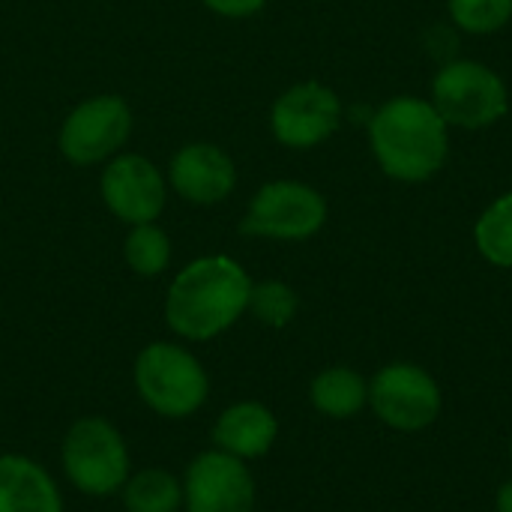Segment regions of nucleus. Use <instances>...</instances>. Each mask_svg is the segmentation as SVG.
Returning <instances> with one entry per match:
<instances>
[{
	"label": "nucleus",
	"instance_id": "nucleus-9",
	"mask_svg": "<svg viewBox=\"0 0 512 512\" xmlns=\"http://www.w3.org/2000/svg\"><path fill=\"white\" fill-rule=\"evenodd\" d=\"M345 108L333 87L321 81H297L282 90L270 108V132L288 150H315L342 126Z\"/></svg>",
	"mask_w": 512,
	"mask_h": 512
},
{
	"label": "nucleus",
	"instance_id": "nucleus-14",
	"mask_svg": "<svg viewBox=\"0 0 512 512\" xmlns=\"http://www.w3.org/2000/svg\"><path fill=\"white\" fill-rule=\"evenodd\" d=\"M0 512H63V495L39 462L18 453H3Z\"/></svg>",
	"mask_w": 512,
	"mask_h": 512
},
{
	"label": "nucleus",
	"instance_id": "nucleus-1",
	"mask_svg": "<svg viewBox=\"0 0 512 512\" xmlns=\"http://www.w3.org/2000/svg\"><path fill=\"white\" fill-rule=\"evenodd\" d=\"M369 150L396 183H429L450 159V126L429 99L402 93L369 117Z\"/></svg>",
	"mask_w": 512,
	"mask_h": 512
},
{
	"label": "nucleus",
	"instance_id": "nucleus-7",
	"mask_svg": "<svg viewBox=\"0 0 512 512\" xmlns=\"http://www.w3.org/2000/svg\"><path fill=\"white\" fill-rule=\"evenodd\" d=\"M129 132H132V111L126 99L114 93H102L78 102L66 114L57 135V147L66 162L87 168L114 159L120 147L129 141Z\"/></svg>",
	"mask_w": 512,
	"mask_h": 512
},
{
	"label": "nucleus",
	"instance_id": "nucleus-18",
	"mask_svg": "<svg viewBox=\"0 0 512 512\" xmlns=\"http://www.w3.org/2000/svg\"><path fill=\"white\" fill-rule=\"evenodd\" d=\"M123 255H126V264L132 273L153 279L171 261V240L156 222L132 225V231L126 234V243H123Z\"/></svg>",
	"mask_w": 512,
	"mask_h": 512
},
{
	"label": "nucleus",
	"instance_id": "nucleus-16",
	"mask_svg": "<svg viewBox=\"0 0 512 512\" xmlns=\"http://www.w3.org/2000/svg\"><path fill=\"white\" fill-rule=\"evenodd\" d=\"M120 495L126 512H180L183 480H177L165 468H144L129 474Z\"/></svg>",
	"mask_w": 512,
	"mask_h": 512
},
{
	"label": "nucleus",
	"instance_id": "nucleus-22",
	"mask_svg": "<svg viewBox=\"0 0 512 512\" xmlns=\"http://www.w3.org/2000/svg\"><path fill=\"white\" fill-rule=\"evenodd\" d=\"M267 0H204V6L222 18H249L264 9Z\"/></svg>",
	"mask_w": 512,
	"mask_h": 512
},
{
	"label": "nucleus",
	"instance_id": "nucleus-5",
	"mask_svg": "<svg viewBox=\"0 0 512 512\" xmlns=\"http://www.w3.org/2000/svg\"><path fill=\"white\" fill-rule=\"evenodd\" d=\"M66 480L90 498H111L129 480V450L114 423L105 417H81L60 444Z\"/></svg>",
	"mask_w": 512,
	"mask_h": 512
},
{
	"label": "nucleus",
	"instance_id": "nucleus-8",
	"mask_svg": "<svg viewBox=\"0 0 512 512\" xmlns=\"http://www.w3.org/2000/svg\"><path fill=\"white\" fill-rule=\"evenodd\" d=\"M375 417L396 432L429 429L444 408L438 381L417 363H390L369 384Z\"/></svg>",
	"mask_w": 512,
	"mask_h": 512
},
{
	"label": "nucleus",
	"instance_id": "nucleus-2",
	"mask_svg": "<svg viewBox=\"0 0 512 512\" xmlns=\"http://www.w3.org/2000/svg\"><path fill=\"white\" fill-rule=\"evenodd\" d=\"M252 279L228 255H204L186 264L165 297L168 327L189 342H210L231 330L249 309Z\"/></svg>",
	"mask_w": 512,
	"mask_h": 512
},
{
	"label": "nucleus",
	"instance_id": "nucleus-12",
	"mask_svg": "<svg viewBox=\"0 0 512 512\" xmlns=\"http://www.w3.org/2000/svg\"><path fill=\"white\" fill-rule=\"evenodd\" d=\"M168 183L183 201L210 207L225 201L237 189V165L222 147L210 141H195L174 153Z\"/></svg>",
	"mask_w": 512,
	"mask_h": 512
},
{
	"label": "nucleus",
	"instance_id": "nucleus-19",
	"mask_svg": "<svg viewBox=\"0 0 512 512\" xmlns=\"http://www.w3.org/2000/svg\"><path fill=\"white\" fill-rule=\"evenodd\" d=\"M297 309H300V297H297V291L288 282H282V279L252 282L249 309L246 312H252L258 324L282 330V327H288L297 318Z\"/></svg>",
	"mask_w": 512,
	"mask_h": 512
},
{
	"label": "nucleus",
	"instance_id": "nucleus-21",
	"mask_svg": "<svg viewBox=\"0 0 512 512\" xmlns=\"http://www.w3.org/2000/svg\"><path fill=\"white\" fill-rule=\"evenodd\" d=\"M459 36H462V33H459L453 24H435V27H429V30H426V36H423L429 57H432V60H438V66H444V63L456 60Z\"/></svg>",
	"mask_w": 512,
	"mask_h": 512
},
{
	"label": "nucleus",
	"instance_id": "nucleus-15",
	"mask_svg": "<svg viewBox=\"0 0 512 512\" xmlns=\"http://www.w3.org/2000/svg\"><path fill=\"white\" fill-rule=\"evenodd\" d=\"M312 408L333 420L357 417L369 405V381L348 366H330L315 375L309 387Z\"/></svg>",
	"mask_w": 512,
	"mask_h": 512
},
{
	"label": "nucleus",
	"instance_id": "nucleus-23",
	"mask_svg": "<svg viewBox=\"0 0 512 512\" xmlns=\"http://www.w3.org/2000/svg\"><path fill=\"white\" fill-rule=\"evenodd\" d=\"M495 510L498 512H512V480H507L501 489H498V498H495Z\"/></svg>",
	"mask_w": 512,
	"mask_h": 512
},
{
	"label": "nucleus",
	"instance_id": "nucleus-3",
	"mask_svg": "<svg viewBox=\"0 0 512 512\" xmlns=\"http://www.w3.org/2000/svg\"><path fill=\"white\" fill-rule=\"evenodd\" d=\"M429 102L450 129L483 132L510 114V87L489 63L456 57L438 66Z\"/></svg>",
	"mask_w": 512,
	"mask_h": 512
},
{
	"label": "nucleus",
	"instance_id": "nucleus-24",
	"mask_svg": "<svg viewBox=\"0 0 512 512\" xmlns=\"http://www.w3.org/2000/svg\"><path fill=\"white\" fill-rule=\"evenodd\" d=\"M510 459H512V441H510Z\"/></svg>",
	"mask_w": 512,
	"mask_h": 512
},
{
	"label": "nucleus",
	"instance_id": "nucleus-6",
	"mask_svg": "<svg viewBox=\"0 0 512 512\" xmlns=\"http://www.w3.org/2000/svg\"><path fill=\"white\" fill-rule=\"evenodd\" d=\"M327 198L303 180H270L264 183L240 222L246 237L300 243L315 237L327 225Z\"/></svg>",
	"mask_w": 512,
	"mask_h": 512
},
{
	"label": "nucleus",
	"instance_id": "nucleus-4",
	"mask_svg": "<svg viewBox=\"0 0 512 512\" xmlns=\"http://www.w3.org/2000/svg\"><path fill=\"white\" fill-rule=\"evenodd\" d=\"M135 393L141 402L168 420H186L198 414L210 396V378L201 360L177 342L147 345L132 366Z\"/></svg>",
	"mask_w": 512,
	"mask_h": 512
},
{
	"label": "nucleus",
	"instance_id": "nucleus-11",
	"mask_svg": "<svg viewBox=\"0 0 512 512\" xmlns=\"http://www.w3.org/2000/svg\"><path fill=\"white\" fill-rule=\"evenodd\" d=\"M99 189L105 207L126 225L156 222L168 201L165 174L141 153H117L108 159Z\"/></svg>",
	"mask_w": 512,
	"mask_h": 512
},
{
	"label": "nucleus",
	"instance_id": "nucleus-10",
	"mask_svg": "<svg viewBox=\"0 0 512 512\" xmlns=\"http://www.w3.org/2000/svg\"><path fill=\"white\" fill-rule=\"evenodd\" d=\"M186 512H255V477L243 459L222 450L195 456L183 474Z\"/></svg>",
	"mask_w": 512,
	"mask_h": 512
},
{
	"label": "nucleus",
	"instance_id": "nucleus-20",
	"mask_svg": "<svg viewBox=\"0 0 512 512\" xmlns=\"http://www.w3.org/2000/svg\"><path fill=\"white\" fill-rule=\"evenodd\" d=\"M447 15L459 33L492 36L512 21V0H447Z\"/></svg>",
	"mask_w": 512,
	"mask_h": 512
},
{
	"label": "nucleus",
	"instance_id": "nucleus-17",
	"mask_svg": "<svg viewBox=\"0 0 512 512\" xmlns=\"http://www.w3.org/2000/svg\"><path fill=\"white\" fill-rule=\"evenodd\" d=\"M474 246L492 267L512 270V189L498 195L474 222Z\"/></svg>",
	"mask_w": 512,
	"mask_h": 512
},
{
	"label": "nucleus",
	"instance_id": "nucleus-13",
	"mask_svg": "<svg viewBox=\"0 0 512 512\" xmlns=\"http://www.w3.org/2000/svg\"><path fill=\"white\" fill-rule=\"evenodd\" d=\"M276 438H279V420L261 402H234L219 414L213 426L216 450L243 462L267 456Z\"/></svg>",
	"mask_w": 512,
	"mask_h": 512
}]
</instances>
